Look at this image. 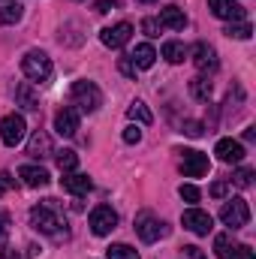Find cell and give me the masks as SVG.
I'll use <instances>...</instances> for the list:
<instances>
[{"label":"cell","instance_id":"obj_1","mask_svg":"<svg viewBox=\"0 0 256 259\" xmlns=\"http://www.w3.org/2000/svg\"><path fill=\"white\" fill-rule=\"evenodd\" d=\"M30 226L42 235H52V238H64L66 235V217L61 214V205L58 199H46L39 205L30 208Z\"/></svg>","mask_w":256,"mask_h":259},{"label":"cell","instance_id":"obj_2","mask_svg":"<svg viewBox=\"0 0 256 259\" xmlns=\"http://www.w3.org/2000/svg\"><path fill=\"white\" fill-rule=\"evenodd\" d=\"M69 100H72V109H78V112H97V109L103 106L100 88H97L94 81H88V78H78V81L69 88Z\"/></svg>","mask_w":256,"mask_h":259},{"label":"cell","instance_id":"obj_3","mask_svg":"<svg viewBox=\"0 0 256 259\" xmlns=\"http://www.w3.org/2000/svg\"><path fill=\"white\" fill-rule=\"evenodd\" d=\"M21 72L30 78V81H49L55 66H52V58L39 49H30L24 58H21Z\"/></svg>","mask_w":256,"mask_h":259},{"label":"cell","instance_id":"obj_4","mask_svg":"<svg viewBox=\"0 0 256 259\" xmlns=\"http://www.w3.org/2000/svg\"><path fill=\"white\" fill-rule=\"evenodd\" d=\"M136 235H139L145 244H154V241H160V238L169 235V226H166L154 211H139V214H136Z\"/></svg>","mask_w":256,"mask_h":259},{"label":"cell","instance_id":"obj_5","mask_svg":"<svg viewBox=\"0 0 256 259\" xmlns=\"http://www.w3.org/2000/svg\"><path fill=\"white\" fill-rule=\"evenodd\" d=\"M220 220H223V226H229V229L247 226V223H250V208H247V202H244L241 196L229 199V202L220 208Z\"/></svg>","mask_w":256,"mask_h":259},{"label":"cell","instance_id":"obj_6","mask_svg":"<svg viewBox=\"0 0 256 259\" xmlns=\"http://www.w3.org/2000/svg\"><path fill=\"white\" fill-rule=\"evenodd\" d=\"M214 253L217 259H253V250L247 244L232 241V232H220L214 238Z\"/></svg>","mask_w":256,"mask_h":259},{"label":"cell","instance_id":"obj_7","mask_svg":"<svg viewBox=\"0 0 256 259\" xmlns=\"http://www.w3.org/2000/svg\"><path fill=\"white\" fill-rule=\"evenodd\" d=\"M88 226H91V232L94 235H109L115 226H118V214L109 208V205H97L94 211H91V217H88Z\"/></svg>","mask_w":256,"mask_h":259},{"label":"cell","instance_id":"obj_8","mask_svg":"<svg viewBox=\"0 0 256 259\" xmlns=\"http://www.w3.org/2000/svg\"><path fill=\"white\" fill-rule=\"evenodd\" d=\"M181 154V172L187 175V178H202V175H208V169H211V163H208V154H202V151H178Z\"/></svg>","mask_w":256,"mask_h":259},{"label":"cell","instance_id":"obj_9","mask_svg":"<svg viewBox=\"0 0 256 259\" xmlns=\"http://www.w3.org/2000/svg\"><path fill=\"white\" fill-rule=\"evenodd\" d=\"M24 133H27V124H24V118L15 115V112L0 121V139H3V145H9V148H15V145L24 139Z\"/></svg>","mask_w":256,"mask_h":259},{"label":"cell","instance_id":"obj_10","mask_svg":"<svg viewBox=\"0 0 256 259\" xmlns=\"http://www.w3.org/2000/svg\"><path fill=\"white\" fill-rule=\"evenodd\" d=\"M181 223H184V229H190L193 235H208L211 226H214L211 214L202 211V208H187V211L181 214Z\"/></svg>","mask_w":256,"mask_h":259},{"label":"cell","instance_id":"obj_11","mask_svg":"<svg viewBox=\"0 0 256 259\" xmlns=\"http://www.w3.org/2000/svg\"><path fill=\"white\" fill-rule=\"evenodd\" d=\"M130 36H133V24H127V21H118V24L100 30V39H103V46H109V49H124L130 42Z\"/></svg>","mask_w":256,"mask_h":259},{"label":"cell","instance_id":"obj_12","mask_svg":"<svg viewBox=\"0 0 256 259\" xmlns=\"http://www.w3.org/2000/svg\"><path fill=\"white\" fill-rule=\"evenodd\" d=\"M193 66L199 69V72H214L217 69V52H214V46H208V42H196L193 46Z\"/></svg>","mask_w":256,"mask_h":259},{"label":"cell","instance_id":"obj_13","mask_svg":"<svg viewBox=\"0 0 256 259\" xmlns=\"http://www.w3.org/2000/svg\"><path fill=\"white\" fill-rule=\"evenodd\" d=\"M208 9L223 21H244V6L235 0H208Z\"/></svg>","mask_w":256,"mask_h":259},{"label":"cell","instance_id":"obj_14","mask_svg":"<svg viewBox=\"0 0 256 259\" xmlns=\"http://www.w3.org/2000/svg\"><path fill=\"white\" fill-rule=\"evenodd\" d=\"M55 130H58V136H75L78 133V109H72V106H64L58 115H55Z\"/></svg>","mask_w":256,"mask_h":259},{"label":"cell","instance_id":"obj_15","mask_svg":"<svg viewBox=\"0 0 256 259\" xmlns=\"http://www.w3.org/2000/svg\"><path fill=\"white\" fill-rule=\"evenodd\" d=\"M214 154H217L220 163H241L244 160V145L235 142V139H220L217 148H214Z\"/></svg>","mask_w":256,"mask_h":259},{"label":"cell","instance_id":"obj_16","mask_svg":"<svg viewBox=\"0 0 256 259\" xmlns=\"http://www.w3.org/2000/svg\"><path fill=\"white\" fill-rule=\"evenodd\" d=\"M61 187H64L66 193H72V196H88L91 187H94V181H91L88 175H81V172H64Z\"/></svg>","mask_w":256,"mask_h":259},{"label":"cell","instance_id":"obj_17","mask_svg":"<svg viewBox=\"0 0 256 259\" xmlns=\"http://www.w3.org/2000/svg\"><path fill=\"white\" fill-rule=\"evenodd\" d=\"M160 27H169V30H184L187 27V15L181 6H163L160 9Z\"/></svg>","mask_w":256,"mask_h":259},{"label":"cell","instance_id":"obj_18","mask_svg":"<svg viewBox=\"0 0 256 259\" xmlns=\"http://www.w3.org/2000/svg\"><path fill=\"white\" fill-rule=\"evenodd\" d=\"M15 106H21V109H27V112H39V94L33 91L30 81L15 84Z\"/></svg>","mask_w":256,"mask_h":259},{"label":"cell","instance_id":"obj_19","mask_svg":"<svg viewBox=\"0 0 256 259\" xmlns=\"http://www.w3.org/2000/svg\"><path fill=\"white\" fill-rule=\"evenodd\" d=\"M27 154H30L33 160H42V157H52V154H55V148H52V139H49V133H42V130H36V133L30 136V142H27Z\"/></svg>","mask_w":256,"mask_h":259},{"label":"cell","instance_id":"obj_20","mask_svg":"<svg viewBox=\"0 0 256 259\" xmlns=\"http://www.w3.org/2000/svg\"><path fill=\"white\" fill-rule=\"evenodd\" d=\"M18 178H21L27 187H49V181H52V175H49L42 166H33V163L21 166V169H18Z\"/></svg>","mask_w":256,"mask_h":259},{"label":"cell","instance_id":"obj_21","mask_svg":"<svg viewBox=\"0 0 256 259\" xmlns=\"http://www.w3.org/2000/svg\"><path fill=\"white\" fill-rule=\"evenodd\" d=\"M130 61H133L136 69H151L154 61H157V52H154L151 42H142V46H136V52L130 55Z\"/></svg>","mask_w":256,"mask_h":259},{"label":"cell","instance_id":"obj_22","mask_svg":"<svg viewBox=\"0 0 256 259\" xmlns=\"http://www.w3.org/2000/svg\"><path fill=\"white\" fill-rule=\"evenodd\" d=\"M163 58H166L169 64H181V61L187 58V46L178 42V39H169V42H163Z\"/></svg>","mask_w":256,"mask_h":259},{"label":"cell","instance_id":"obj_23","mask_svg":"<svg viewBox=\"0 0 256 259\" xmlns=\"http://www.w3.org/2000/svg\"><path fill=\"white\" fill-rule=\"evenodd\" d=\"M127 115H130V121H136V124H142V127H148V124L154 121V115L148 112V106H145L142 100H136V103H130Z\"/></svg>","mask_w":256,"mask_h":259},{"label":"cell","instance_id":"obj_24","mask_svg":"<svg viewBox=\"0 0 256 259\" xmlns=\"http://www.w3.org/2000/svg\"><path fill=\"white\" fill-rule=\"evenodd\" d=\"M190 94H193V100L208 103V100H211V81H208L205 75H196L190 81Z\"/></svg>","mask_w":256,"mask_h":259},{"label":"cell","instance_id":"obj_25","mask_svg":"<svg viewBox=\"0 0 256 259\" xmlns=\"http://www.w3.org/2000/svg\"><path fill=\"white\" fill-rule=\"evenodd\" d=\"M21 15H24V6H21V3H6V6H0V27H3V24H18Z\"/></svg>","mask_w":256,"mask_h":259},{"label":"cell","instance_id":"obj_26","mask_svg":"<svg viewBox=\"0 0 256 259\" xmlns=\"http://www.w3.org/2000/svg\"><path fill=\"white\" fill-rule=\"evenodd\" d=\"M75 166H78V154L75 151H69V148L58 151V169L61 172H75Z\"/></svg>","mask_w":256,"mask_h":259},{"label":"cell","instance_id":"obj_27","mask_svg":"<svg viewBox=\"0 0 256 259\" xmlns=\"http://www.w3.org/2000/svg\"><path fill=\"white\" fill-rule=\"evenodd\" d=\"M106 256L109 259H139V250L130 247V244H112V247L106 250Z\"/></svg>","mask_w":256,"mask_h":259},{"label":"cell","instance_id":"obj_28","mask_svg":"<svg viewBox=\"0 0 256 259\" xmlns=\"http://www.w3.org/2000/svg\"><path fill=\"white\" fill-rule=\"evenodd\" d=\"M223 33H226V36H232V39H250V33H253V30H250V24H247V21H238V24H226V27H223Z\"/></svg>","mask_w":256,"mask_h":259},{"label":"cell","instance_id":"obj_29","mask_svg":"<svg viewBox=\"0 0 256 259\" xmlns=\"http://www.w3.org/2000/svg\"><path fill=\"white\" fill-rule=\"evenodd\" d=\"M229 184H235V187H241V190H244V187H250V184H253V169H247V166H244V169L232 172Z\"/></svg>","mask_w":256,"mask_h":259},{"label":"cell","instance_id":"obj_30","mask_svg":"<svg viewBox=\"0 0 256 259\" xmlns=\"http://www.w3.org/2000/svg\"><path fill=\"white\" fill-rule=\"evenodd\" d=\"M142 30H145V36H151V39H157L163 27H160V21H157V18H145V21H142Z\"/></svg>","mask_w":256,"mask_h":259},{"label":"cell","instance_id":"obj_31","mask_svg":"<svg viewBox=\"0 0 256 259\" xmlns=\"http://www.w3.org/2000/svg\"><path fill=\"white\" fill-rule=\"evenodd\" d=\"M178 193H181L184 202H199V187H196V184H181Z\"/></svg>","mask_w":256,"mask_h":259},{"label":"cell","instance_id":"obj_32","mask_svg":"<svg viewBox=\"0 0 256 259\" xmlns=\"http://www.w3.org/2000/svg\"><path fill=\"white\" fill-rule=\"evenodd\" d=\"M124 142H127V145H139V142H142V130L136 127V124H130V127L124 130Z\"/></svg>","mask_w":256,"mask_h":259},{"label":"cell","instance_id":"obj_33","mask_svg":"<svg viewBox=\"0 0 256 259\" xmlns=\"http://www.w3.org/2000/svg\"><path fill=\"white\" fill-rule=\"evenodd\" d=\"M181 133H187L190 139H199L205 130H202V124H196V121H184V127H181Z\"/></svg>","mask_w":256,"mask_h":259},{"label":"cell","instance_id":"obj_34","mask_svg":"<svg viewBox=\"0 0 256 259\" xmlns=\"http://www.w3.org/2000/svg\"><path fill=\"white\" fill-rule=\"evenodd\" d=\"M181 259H205V253H202L196 244H184V247H181Z\"/></svg>","mask_w":256,"mask_h":259},{"label":"cell","instance_id":"obj_35","mask_svg":"<svg viewBox=\"0 0 256 259\" xmlns=\"http://www.w3.org/2000/svg\"><path fill=\"white\" fill-rule=\"evenodd\" d=\"M226 193H229V181H214V184H211V196H214V199H223Z\"/></svg>","mask_w":256,"mask_h":259},{"label":"cell","instance_id":"obj_36","mask_svg":"<svg viewBox=\"0 0 256 259\" xmlns=\"http://www.w3.org/2000/svg\"><path fill=\"white\" fill-rule=\"evenodd\" d=\"M118 69H121V72H124L127 78H136V66H133V61H130V55L118 61Z\"/></svg>","mask_w":256,"mask_h":259},{"label":"cell","instance_id":"obj_37","mask_svg":"<svg viewBox=\"0 0 256 259\" xmlns=\"http://www.w3.org/2000/svg\"><path fill=\"white\" fill-rule=\"evenodd\" d=\"M12 187H15V178H12L9 172H0V196H3V193H9Z\"/></svg>","mask_w":256,"mask_h":259},{"label":"cell","instance_id":"obj_38","mask_svg":"<svg viewBox=\"0 0 256 259\" xmlns=\"http://www.w3.org/2000/svg\"><path fill=\"white\" fill-rule=\"evenodd\" d=\"M6 235H9V214L0 208V244L6 241Z\"/></svg>","mask_w":256,"mask_h":259},{"label":"cell","instance_id":"obj_39","mask_svg":"<svg viewBox=\"0 0 256 259\" xmlns=\"http://www.w3.org/2000/svg\"><path fill=\"white\" fill-rule=\"evenodd\" d=\"M112 6H118V0H97V3H94V9H97L100 15H103V12H109Z\"/></svg>","mask_w":256,"mask_h":259},{"label":"cell","instance_id":"obj_40","mask_svg":"<svg viewBox=\"0 0 256 259\" xmlns=\"http://www.w3.org/2000/svg\"><path fill=\"white\" fill-rule=\"evenodd\" d=\"M0 259H21V253L12 250V247H3V250H0Z\"/></svg>","mask_w":256,"mask_h":259},{"label":"cell","instance_id":"obj_41","mask_svg":"<svg viewBox=\"0 0 256 259\" xmlns=\"http://www.w3.org/2000/svg\"><path fill=\"white\" fill-rule=\"evenodd\" d=\"M244 139H247V142H253V139H256V130L247 127V130H244Z\"/></svg>","mask_w":256,"mask_h":259},{"label":"cell","instance_id":"obj_42","mask_svg":"<svg viewBox=\"0 0 256 259\" xmlns=\"http://www.w3.org/2000/svg\"><path fill=\"white\" fill-rule=\"evenodd\" d=\"M139 3H154V0H139Z\"/></svg>","mask_w":256,"mask_h":259}]
</instances>
